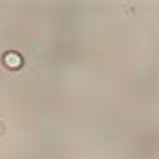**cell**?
Returning <instances> with one entry per match:
<instances>
[{
  "mask_svg": "<svg viewBox=\"0 0 159 159\" xmlns=\"http://www.w3.org/2000/svg\"><path fill=\"white\" fill-rule=\"evenodd\" d=\"M4 65L10 66V69H18L22 65V57L18 52H6L4 54Z\"/></svg>",
  "mask_w": 159,
  "mask_h": 159,
  "instance_id": "6da1fadb",
  "label": "cell"
},
{
  "mask_svg": "<svg viewBox=\"0 0 159 159\" xmlns=\"http://www.w3.org/2000/svg\"><path fill=\"white\" fill-rule=\"evenodd\" d=\"M2 131H4V125H2V123H0V133H2Z\"/></svg>",
  "mask_w": 159,
  "mask_h": 159,
  "instance_id": "7a4b0ae2",
  "label": "cell"
}]
</instances>
